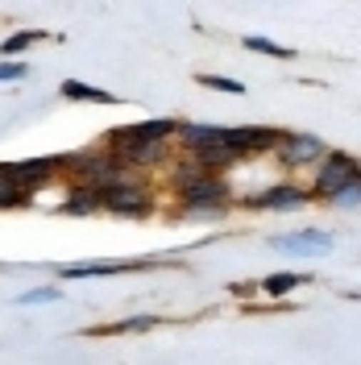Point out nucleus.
Listing matches in <instances>:
<instances>
[{"label":"nucleus","instance_id":"1","mask_svg":"<svg viewBox=\"0 0 361 365\" xmlns=\"http://www.w3.org/2000/svg\"><path fill=\"white\" fill-rule=\"evenodd\" d=\"M357 175H361V162H357V158H349V154H340V150H328V158H324V162L316 166V182H312V195L328 204V200L337 195L340 187H345V182H353Z\"/></svg>","mask_w":361,"mask_h":365},{"label":"nucleus","instance_id":"2","mask_svg":"<svg viewBox=\"0 0 361 365\" xmlns=\"http://www.w3.org/2000/svg\"><path fill=\"white\" fill-rule=\"evenodd\" d=\"M324 158H328V145L312 133H283V141H278V162H283L287 170L320 166Z\"/></svg>","mask_w":361,"mask_h":365},{"label":"nucleus","instance_id":"3","mask_svg":"<svg viewBox=\"0 0 361 365\" xmlns=\"http://www.w3.org/2000/svg\"><path fill=\"white\" fill-rule=\"evenodd\" d=\"M179 200L191 216H216V212L228 207V187L220 179H200V182H191V187H183Z\"/></svg>","mask_w":361,"mask_h":365},{"label":"nucleus","instance_id":"4","mask_svg":"<svg viewBox=\"0 0 361 365\" xmlns=\"http://www.w3.org/2000/svg\"><path fill=\"white\" fill-rule=\"evenodd\" d=\"M171 133H179V120H141V125H125V129H113L108 133V145L113 154H125L141 141H166Z\"/></svg>","mask_w":361,"mask_h":365},{"label":"nucleus","instance_id":"5","mask_svg":"<svg viewBox=\"0 0 361 365\" xmlns=\"http://www.w3.org/2000/svg\"><path fill=\"white\" fill-rule=\"evenodd\" d=\"M283 133L278 129H258V125H241V129H225V145L245 158V154H258V150H278Z\"/></svg>","mask_w":361,"mask_h":365},{"label":"nucleus","instance_id":"6","mask_svg":"<svg viewBox=\"0 0 361 365\" xmlns=\"http://www.w3.org/2000/svg\"><path fill=\"white\" fill-rule=\"evenodd\" d=\"M104 195V212H116V216H146L154 200H150V191L146 187H108V191H100Z\"/></svg>","mask_w":361,"mask_h":365},{"label":"nucleus","instance_id":"7","mask_svg":"<svg viewBox=\"0 0 361 365\" xmlns=\"http://www.w3.org/2000/svg\"><path fill=\"white\" fill-rule=\"evenodd\" d=\"M54 166H59L54 158H29V162H9V166H0V175L13 182V187H21V191L25 187L34 191V187H42V182L54 175Z\"/></svg>","mask_w":361,"mask_h":365},{"label":"nucleus","instance_id":"8","mask_svg":"<svg viewBox=\"0 0 361 365\" xmlns=\"http://www.w3.org/2000/svg\"><path fill=\"white\" fill-rule=\"evenodd\" d=\"M307 200H312V195L299 191L295 182H278V187H270V191H262V195L245 200V207H262V212H295V207H303Z\"/></svg>","mask_w":361,"mask_h":365},{"label":"nucleus","instance_id":"9","mask_svg":"<svg viewBox=\"0 0 361 365\" xmlns=\"http://www.w3.org/2000/svg\"><path fill=\"white\" fill-rule=\"evenodd\" d=\"M332 232H320V228H303V232H291V237H274V250L283 253H320L332 250Z\"/></svg>","mask_w":361,"mask_h":365},{"label":"nucleus","instance_id":"10","mask_svg":"<svg viewBox=\"0 0 361 365\" xmlns=\"http://www.w3.org/2000/svg\"><path fill=\"white\" fill-rule=\"evenodd\" d=\"M183 145H191L195 154L200 150H212V145H225V129L220 125H179Z\"/></svg>","mask_w":361,"mask_h":365},{"label":"nucleus","instance_id":"11","mask_svg":"<svg viewBox=\"0 0 361 365\" xmlns=\"http://www.w3.org/2000/svg\"><path fill=\"white\" fill-rule=\"evenodd\" d=\"M63 96L79 100V104H121V96H113L104 88H91V83H79V79H63Z\"/></svg>","mask_w":361,"mask_h":365},{"label":"nucleus","instance_id":"12","mask_svg":"<svg viewBox=\"0 0 361 365\" xmlns=\"http://www.w3.org/2000/svg\"><path fill=\"white\" fill-rule=\"evenodd\" d=\"M104 207V195H100V187H88V182H79L75 191H71V200L63 204V212L71 216H88V212H100Z\"/></svg>","mask_w":361,"mask_h":365},{"label":"nucleus","instance_id":"13","mask_svg":"<svg viewBox=\"0 0 361 365\" xmlns=\"http://www.w3.org/2000/svg\"><path fill=\"white\" fill-rule=\"evenodd\" d=\"M141 262H91V266H71L63 270V278H100V274H121V270H137Z\"/></svg>","mask_w":361,"mask_h":365},{"label":"nucleus","instance_id":"14","mask_svg":"<svg viewBox=\"0 0 361 365\" xmlns=\"http://www.w3.org/2000/svg\"><path fill=\"white\" fill-rule=\"evenodd\" d=\"M303 282H307L303 274H270V278L262 282V291H266V295H287V291L303 287Z\"/></svg>","mask_w":361,"mask_h":365},{"label":"nucleus","instance_id":"15","mask_svg":"<svg viewBox=\"0 0 361 365\" xmlns=\"http://www.w3.org/2000/svg\"><path fill=\"white\" fill-rule=\"evenodd\" d=\"M328 207H361V175L353 182H345L337 195L328 200Z\"/></svg>","mask_w":361,"mask_h":365},{"label":"nucleus","instance_id":"16","mask_svg":"<svg viewBox=\"0 0 361 365\" xmlns=\"http://www.w3.org/2000/svg\"><path fill=\"white\" fill-rule=\"evenodd\" d=\"M42 38H46L42 29H25V34H13V38H4V46H0V50H4V54H21V50H29V46L42 42Z\"/></svg>","mask_w":361,"mask_h":365},{"label":"nucleus","instance_id":"17","mask_svg":"<svg viewBox=\"0 0 361 365\" xmlns=\"http://www.w3.org/2000/svg\"><path fill=\"white\" fill-rule=\"evenodd\" d=\"M245 46L249 50H258V54H270V58H291V50L278 46V42H270V38H245Z\"/></svg>","mask_w":361,"mask_h":365},{"label":"nucleus","instance_id":"18","mask_svg":"<svg viewBox=\"0 0 361 365\" xmlns=\"http://www.w3.org/2000/svg\"><path fill=\"white\" fill-rule=\"evenodd\" d=\"M203 88H216V91H233V96H241L245 91V83L241 79H225V75H200Z\"/></svg>","mask_w":361,"mask_h":365},{"label":"nucleus","instance_id":"19","mask_svg":"<svg viewBox=\"0 0 361 365\" xmlns=\"http://www.w3.org/2000/svg\"><path fill=\"white\" fill-rule=\"evenodd\" d=\"M54 299H59V291H54V287H38V291H25V295H17V303H25V307H29V303H54Z\"/></svg>","mask_w":361,"mask_h":365},{"label":"nucleus","instance_id":"20","mask_svg":"<svg viewBox=\"0 0 361 365\" xmlns=\"http://www.w3.org/2000/svg\"><path fill=\"white\" fill-rule=\"evenodd\" d=\"M154 324H158L154 316H133L125 324H113V332H141V328H154Z\"/></svg>","mask_w":361,"mask_h":365},{"label":"nucleus","instance_id":"21","mask_svg":"<svg viewBox=\"0 0 361 365\" xmlns=\"http://www.w3.org/2000/svg\"><path fill=\"white\" fill-rule=\"evenodd\" d=\"M25 63H0V83H13V79H25Z\"/></svg>","mask_w":361,"mask_h":365}]
</instances>
